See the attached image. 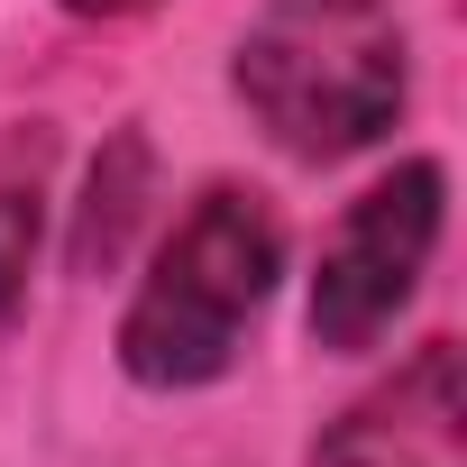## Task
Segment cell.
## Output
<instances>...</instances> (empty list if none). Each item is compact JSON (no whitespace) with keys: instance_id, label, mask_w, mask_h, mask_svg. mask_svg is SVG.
Wrapping results in <instances>:
<instances>
[{"instance_id":"1","label":"cell","mask_w":467,"mask_h":467,"mask_svg":"<svg viewBox=\"0 0 467 467\" xmlns=\"http://www.w3.org/2000/svg\"><path fill=\"white\" fill-rule=\"evenodd\" d=\"M229 83L285 156L339 165L376 147L412 101L403 0H266Z\"/></svg>"},{"instance_id":"2","label":"cell","mask_w":467,"mask_h":467,"mask_svg":"<svg viewBox=\"0 0 467 467\" xmlns=\"http://www.w3.org/2000/svg\"><path fill=\"white\" fill-rule=\"evenodd\" d=\"M285 275V229L257 192L239 183H211L183 220L174 239L156 248L129 321H119V367L129 385L147 394H192L211 376H229L239 339L257 330L266 294Z\"/></svg>"},{"instance_id":"3","label":"cell","mask_w":467,"mask_h":467,"mask_svg":"<svg viewBox=\"0 0 467 467\" xmlns=\"http://www.w3.org/2000/svg\"><path fill=\"white\" fill-rule=\"evenodd\" d=\"M440 220H449V165L440 156H412L394 165L385 183H367L330 248H321V275H312V339L339 348V358H367L421 294L431 275V248H440Z\"/></svg>"},{"instance_id":"4","label":"cell","mask_w":467,"mask_h":467,"mask_svg":"<svg viewBox=\"0 0 467 467\" xmlns=\"http://www.w3.org/2000/svg\"><path fill=\"white\" fill-rule=\"evenodd\" d=\"M303 467H467V385H458V348L421 339L376 394H358Z\"/></svg>"},{"instance_id":"5","label":"cell","mask_w":467,"mask_h":467,"mask_svg":"<svg viewBox=\"0 0 467 467\" xmlns=\"http://www.w3.org/2000/svg\"><path fill=\"white\" fill-rule=\"evenodd\" d=\"M147 192H156V156H147L138 129H119V138L92 156L83 202H74V266H83V275H110V266L129 257L138 220H147Z\"/></svg>"},{"instance_id":"6","label":"cell","mask_w":467,"mask_h":467,"mask_svg":"<svg viewBox=\"0 0 467 467\" xmlns=\"http://www.w3.org/2000/svg\"><path fill=\"white\" fill-rule=\"evenodd\" d=\"M37 229H47V192H37V147H28V165H0V330L28 312Z\"/></svg>"},{"instance_id":"7","label":"cell","mask_w":467,"mask_h":467,"mask_svg":"<svg viewBox=\"0 0 467 467\" xmlns=\"http://www.w3.org/2000/svg\"><path fill=\"white\" fill-rule=\"evenodd\" d=\"M74 19H138V10H156V0H65Z\"/></svg>"}]
</instances>
